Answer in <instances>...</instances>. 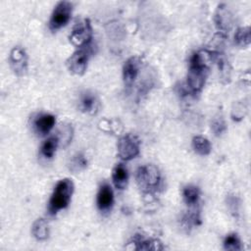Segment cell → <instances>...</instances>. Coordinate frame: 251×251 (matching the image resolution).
<instances>
[{"label": "cell", "mask_w": 251, "mask_h": 251, "mask_svg": "<svg viewBox=\"0 0 251 251\" xmlns=\"http://www.w3.org/2000/svg\"><path fill=\"white\" fill-rule=\"evenodd\" d=\"M208 54L206 52H197L192 55L189 62L187 74V85L192 92H199L206 81L209 74Z\"/></svg>", "instance_id": "obj_1"}, {"label": "cell", "mask_w": 251, "mask_h": 251, "mask_svg": "<svg viewBox=\"0 0 251 251\" xmlns=\"http://www.w3.org/2000/svg\"><path fill=\"white\" fill-rule=\"evenodd\" d=\"M74 182L70 178H64L57 182L49 200L48 210L51 215L65 209L71 202L74 193Z\"/></svg>", "instance_id": "obj_2"}, {"label": "cell", "mask_w": 251, "mask_h": 251, "mask_svg": "<svg viewBox=\"0 0 251 251\" xmlns=\"http://www.w3.org/2000/svg\"><path fill=\"white\" fill-rule=\"evenodd\" d=\"M136 183L144 193H154L161 185V174L154 165H144L137 169Z\"/></svg>", "instance_id": "obj_3"}, {"label": "cell", "mask_w": 251, "mask_h": 251, "mask_svg": "<svg viewBox=\"0 0 251 251\" xmlns=\"http://www.w3.org/2000/svg\"><path fill=\"white\" fill-rule=\"evenodd\" d=\"M92 53H93V48L90 44L82 48H78L67 60L66 64H67L68 70L74 75H82L86 71L87 64Z\"/></svg>", "instance_id": "obj_4"}, {"label": "cell", "mask_w": 251, "mask_h": 251, "mask_svg": "<svg viewBox=\"0 0 251 251\" xmlns=\"http://www.w3.org/2000/svg\"><path fill=\"white\" fill-rule=\"evenodd\" d=\"M73 4L69 1H60L55 6L49 21V27L55 31L65 26L72 16Z\"/></svg>", "instance_id": "obj_5"}, {"label": "cell", "mask_w": 251, "mask_h": 251, "mask_svg": "<svg viewBox=\"0 0 251 251\" xmlns=\"http://www.w3.org/2000/svg\"><path fill=\"white\" fill-rule=\"evenodd\" d=\"M92 38V27L88 19L76 23L70 34V41L77 48L90 44Z\"/></svg>", "instance_id": "obj_6"}, {"label": "cell", "mask_w": 251, "mask_h": 251, "mask_svg": "<svg viewBox=\"0 0 251 251\" xmlns=\"http://www.w3.org/2000/svg\"><path fill=\"white\" fill-rule=\"evenodd\" d=\"M139 153V140L133 134H126L118 141V155L121 159L128 161Z\"/></svg>", "instance_id": "obj_7"}, {"label": "cell", "mask_w": 251, "mask_h": 251, "mask_svg": "<svg viewBox=\"0 0 251 251\" xmlns=\"http://www.w3.org/2000/svg\"><path fill=\"white\" fill-rule=\"evenodd\" d=\"M9 62L12 70L18 75H24L27 71V56L25 51L20 46H15L9 57Z\"/></svg>", "instance_id": "obj_8"}, {"label": "cell", "mask_w": 251, "mask_h": 251, "mask_svg": "<svg viewBox=\"0 0 251 251\" xmlns=\"http://www.w3.org/2000/svg\"><path fill=\"white\" fill-rule=\"evenodd\" d=\"M140 59L137 56L127 59L123 67V79L126 86H131L140 71Z\"/></svg>", "instance_id": "obj_9"}, {"label": "cell", "mask_w": 251, "mask_h": 251, "mask_svg": "<svg viewBox=\"0 0 251 251\" xmlns=\"http://www.w3.org/2000/svg\"><path fill=\"white\" fill-rule=\"evenodd\" d=\"M114 203V192L110 184L103 183L98 190L96 204L101 212L109 211Z\"/></svg>", "instance_id": "obj_10"}, {"label": "cell", "mask_w": 251, "mask_h": 251, "mask_svg": "<svg viewBox=\"0 0 251 251\" xmlns=\"http://www.w3.org/2000/svg\"><path fill=\"white\" fill-rule=\"evenodd\" d=\"M56 119L51 114H41L33 121L34 131L38 135H46L54 126Z\"/></svg>", "instance_id": "obj_11"}, {"label": "cell", "mask_w": 251, "mask_h": 251, "mask_svg": "<svg viewBox=\"0 0 251 251\" xmlns=\"http://www.w3.org/2000/svg\"><path fill=\"white\" fill-rule=\"evenodd\" d=\"M130 244L134 245L132 248L136 250H162L164 246L162 243L157 239L152 238H144L140 235H136L133 237Z\"/></svg>", "instance_id": "obj_12"}, {"label": "cell", "mask_w": 251, "mask_h": 251, "mask_svg": "<svg viewBox=\"0 0 251 251\" xmlns=\"http://www.w3.org/2000/svg\"><path fill=\"white\" fill-rule=\"evenodd\" d=\"M112 179L117 189L123 190L127 185L128 174L124 164H117L112 172Z\"/></svg>", "instance_id": "obj_13"}, {"label": "cell", "mask_w": 251, "mask_h": 251, "mask_svg": "<svg viewBox=\"0 0 251 251\" xmlns=\"http://www.w3.org/2000/svg\"><path fill=\"white\" fill-rule=\"evenodd\" d=\"M98 99L94 93L85 91L81 94L79 99V108L83 112L90 114L95 113L98 109Z\"/></svg>", "instance_id": "obj_14"}, {"label": "cell", "mask_w": 251, "mask_h": 251, "mask_svg": "<svg viewBox=\"0 0 251 251\" xmlns=\"http://www.w3.org/2000/svg\"><path fill=\"white\" fill-rule=\"evenodd\" d=\"M31 232L33 237L38 241L47 239L49 236V226L47 221L42 218L37 219L32 225Z\"/></svg>", "instance_id": "obj_15"}, {"label": "cell", "mask_w": 251, "mask_h": 251, "mask_svg": "<svg viewBox=\"0 0 251 251\" xmlns=\"http://www.w3.org/2000/svg\"><path fill=\"white\" fill-rule=\"evenodd\" d=\"M182 197L185 204L189 207L196 206L200 199V190L195 185H186L182 189Z\"/></svg>", "instance_id": "obj_16"}, {"label": "cell", "mask_w": 251, "mask_h": 251, "mask_svg": "<svg viewBox=\"0 0 251 251\" xmlns=\"http://www.w3.org/2000/svg\"><path fill=\"white\" fill-rule=\"evenodd\" d=\"M59 142H60V140H59L58 135H53V136H50L49 138H47L41 145V148H40L41 155L47 159L52 158L57 150Z\"/></svg>", "instance_id": "obj_17"}, {"label": "cell", "mask_w": 251, "mask_h": 251, "mask_svg": "<svg viewBox=\"0 0 251 251\" xmlns=\"http://www.w3.org/2000/svg\"><path fill=\"white\" fill-rule=\"evenodd\" d=\"M192 147L196 153H198L199 155H202V156L209 155L212 150L210 141L206 137L201 136V135H197V136L193 137Z\"/></svg>", "instance_id": "obj_18"}, {"label": "cell", "mask_w": 251, "mask_h": 251, "mask_svg": "<svg viewBox=\"0 0 251 251\" xmlns=\"http://www.w3.org/2000/svg\"><path fill=\"white\" fill-rule=\"evenodd\" d=\"M216 23H217V26L221 29H226L228 25H231L230 14L228 13L225 5H221L218 7V11L216 14Z\"/></svg>", "instance_id": "obj_19"}, {"label": "cell", "mask_w": 251, "mask_h": 251, "mask_svg": "<svg viewBox=\"0 0 251 251\" xmlns=\"http://www.w3.org/2000/svg\"><path fill=\"white\" fill-rule=\"evenodd\" d=\"M86 167H87V159L85 158V156L82 153L75 154L69 163L70 170L75 174L80 173Z\"/></svg>", "instance_id": "obj_20"}, {"label": "cell", "mask_w": 251, "mask_h": 251, "mask_svg": "<svg viewBox=\"0 0 251 251\" xmlns=\"http://www.w3.org/2000/svg\"><path fill=\"white\" fill-rule=\"evenodd\" d=\"M234 42L239 47H246L250 44V28L249 26H243L236 30L234 34Z\"/></svg>", "instance_id": "obj_21"}, {"label": "cell", "mask_w": 251, "mask_h": 251, "mask_svg": "<svg viewBox=\"0 0 251 251\" xmlns=\"http://www.w3.org/2000/svg\"><path fill=\"white\" fill-rule=\"evenodd\" d=\"M224 248L230 251L241 250V243L236 233H229L224 240Z\"/></svg>", "instance_id": "obj_22"}, {"label": "cell", "mask_w": 251, "mask_h": 251, "mask_svg": "<svg viewBox=\"0 0 251 251\" xmlns=\"http://www.w3.org/2000/svg\"><path fill=\"white\" fill-rule=\"evenodd\" d=\"M211 127H212V130L214 131L215 135L220 136L226 131V125L225 120L220 116V117L214 118V120L212 121V124H211Z\"/></svg>", "instance_id": "obj_23"}]
</instances>
